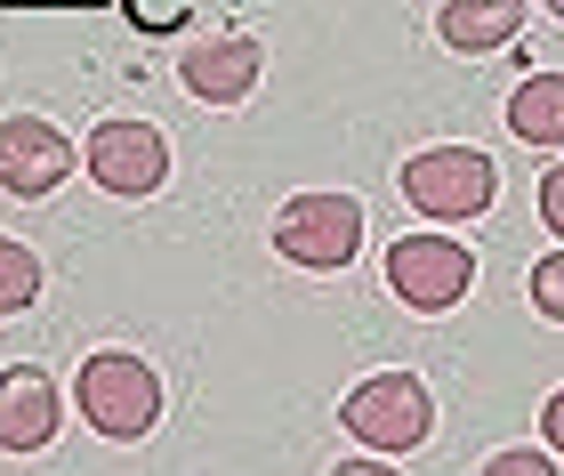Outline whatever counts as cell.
Instances as JSON below:
<instances>
[{
  "mask_svg": "<svg viewBox=\"0 0 564 476\" xmlns=\"http://www.w3.org/2000/svg\"><path fill=\"white\" fill-rule=\"evenodd\" d=\"M267 73V48L250 33H218V41H186V57H177V82H186L202 106H242L250 89H259Z\"/></svg>",
  "mask_w": 564,
  "mask_h": 476,
  "instance_id": "cell-8",
  "label": "cell"
},
{
  "mask_svg": "<svg viewBox=\"0 0 564 476\" xmlns=\"http://www.w3.org/2000/svg\"><path fill=\"white\" fill-rule=\"evenodd\" d=\"M65 170H73V138L57 130V121H41V113H9L0 121V186L9 194L41 203Z\"/></svg>",
  "mask_w": 564,
  "mask_h": 476,
  "instance_id": "cell-7",
  "label": "cell"
},
{
  "mask_svg": "<svg viewBox=\"0 0 564 476\" xmlns=\"http://www.w3.org/2000/svg\"><path fill=\"white\" fill-rule=\"evenodd\" d=\"M57 412H65V396L41 364L0 371V453H41V444L57 436Z\"/></svg>",
  "mask_w": 564,
  "mask_h": 476,
  "instance_id": "cell-9",
  "label": "cell"
},
{
  "mask_svg": "<svg viewBox=\"0 0 564 476\" xmlns=\"http://www.w3.org/2000/svg\"><path fill=\"white\" fill-rule=\"evenodd\" d=\"M339 429L364 444V453L403 461V453H420L427 429H435V396H427V380H412V371H379V380H355L347 388Z\"/></svg>",
  "mask_w": 564,
  "mask_h": 476,
  "instance_id": "cell-1",
  "label": "cell"
},
{
  "mask_svg": "<svg viewBox=\"0 0 564 476\" xmlns=\"http://www.w3.org/2000/svg\"><path fill=\"white\" fill-rule=\"evenodd\" d=\"M492 468H500V476H549V468H556V444H524V453H500Z\"/></svg>",
  "mask_w": 564,
  "mask_h": 476,
  "instance_id": "cell-15",
  "label": "cell"
},
{
  "mask_svg": "<svg viewBox=\"0 0 564 476\" xmlns=\"http://www.w3.org/2000/svg\"><path fill=\"white\" fill-rule=\"evenodd\" d=\"M33 299H41V259L0 235V315H24Z\"/></svg>",
  "mask_w": 564,
  "mask_h": 476,
  "instance_id": "cell-12",
  "label": "cell"
},
{
  "mask_svg": "<svg viewBox=\"0 0 564 476\" xmlns=\"http://www.w3.org/2000/svg\"><path fill=\"white\" fill-rule=\"evenodd\" d=\"M541 9H549V17H564V0H541Z\"/></svg>",
  "mask_w": 564,
  "mask_h": 476,
  "instance_id": "cell-18",
  "label": "cell"
},
{
  "mask_svg": "<svg viewBox=\"0 0 564 476\" xmlns=\"http://www.w3.org/2000/svg\"><path fill=\"white\" fill-rule=\"evenodd\" d=\"M500 194V170L492 154H476V145H427V154L403 162V203L435 227H468V218L492 210Z\"/></svg>",
  "mask_w": 564,
  "mask_h": 476,
  "instance_id": "cell-3",
  "label": "cell"
},
{
  "mask_svg": "<svg viewBox=\"0 0 564 476\" xmlns=\"http://www.w3.org/2000/svg\"><path fill=\"white\" fill-rule=\"evenodd\" d=\"M541 218H549V235H564V162L541 178Z\"/></svg>",
  "mask_w": 564,
  "mask_h": 476,
  "instance_id": "cell-16",
  "label": "cell"
},
{
  "mask_svg": "<svg viewBox=\"0 0 564 476\" xmlns=\"http://www.w3.org/2000/svg\"><path fill=\"white\" fill-rule=\"evenodd\" d=\"M274 250L291 267H315V274L355 267V250H364V203L355 194H291L274 210Z\"/></svg>",
  "mask_w": 564,
  "mask_h": 476,
  "instance_id": "cell-4",
  "label": "cell"
},
{
  "mask_svg": "<svg viewBox=\"0 0 564 476\" xmlns=\"http://www.w3.org/2000/svg\"><path fill=\"white\" fill-rule=\"evenodd\" d=\"M121 9H130L145 33H177V24L194 17V0H121Z\"/></svg>",
  "mask_w": 564,
  "mask_h": 476,
  "instance_id": "cell-14",
  "label": "cell"
},
{
  "mask_svg": "<svg viewBox=\"0 0 564 476\" xmlns=\"http://www.w3.org/2000/svg\"><path fill=\"white\" fill-rule=\"evenodd\" d=\"M532 307H541L549 323H564V250H549V259L532 267Z\"/></svg>",
  "mask_w": 564,
  "mask_h": 476,
  "instance_id": "cell-13",
  "label": "cell"
},
{
  "mask_svg": "<svg viewBox=\"0 0 564 476\" xmlns=\"http://www.w3.org/2000/svg\"><path fill=\"white\" fill-rule=\"evenodd\" d=\"M508 130L524 145H564V73H532L508 97Z\"/></svg>",
  "mask_w": 564,
  "mask_h": 476,
  "instance_id": "cell-11",
  "label": "cell"
},
{
  "mask_svg": "<svg viewBox=\"0 0 564 476\" xmlns=\"http://www.w3.org/2000/svg\"><path fill=\"white\" fill-rule=\"evenodd\" d=\"M82 170L106 194H121V203H145L170 178V138L153 121H97L89 145H82Z\"/></svg>",
  "mask_w": 564,
  "mask_h": 476,
  "instance_id": "cell-6",
  "label": "cell"
},
{
  "mask_svg": "<svg viewBox=\"0 0 564 476\" xmlns=\"http://www.w3.org/2000/svg\"><path fill=\"white\" fill-rule=\"evenodd\" d=\"M73 404L97 436L113 444H138L153 420H162V380H153V364L130 356V347H106V356L82 364V380H73Z\"/></svg>",
  "mask_w": 564,
  "mask_h": 476,
  "instance_id": "cell-2",
  "label": "cell"
},
{
  "mask_svg": "<svg viewBox=\"0 0 564 476\" xmlns=\"http://www.w3.org/2000/svg\"><path fill=\"white\" fill-rule=\"evenodd\" d=\"M541 436L556 444V461H564V388L549 396V404H541Z\"/></svg>",
  "mask_w": 564,
  "mask_h": 476,
  "instance_id": "cell-17",
  "label": "cell"
},
{
  "mask_svg": "<svg viewBox=\"0 0 564 476\" xmlns=\"http://www.w3.org/2000/svg\"><path fill=\"white\" fill-rule=\"evenodd\" d=\"M468 283H476V250L459 242V235H395V250H388V291L412 315L459 307Z\"/></svg>",
  "mask_w": 564,
  "mask_h": 476,
  "instance_id": "cell-5",
  "label": "cell"
},
{
  "mask_svg": "<svg viewBox=\"0 0 564 476\" xmlns=\"http://www.w3.org/2000/svg\"><path fill=\"white\" fill-rule=\"evenodd\" d=\"M435 33H444V48H459V57H492V48H508L524 33V0H444Z\"/></svg>",
  "mask_w": 564,
  "mask_h": 476,
  "instance_id": "cell-10",
  "label": "cell"
}]
</instances>
